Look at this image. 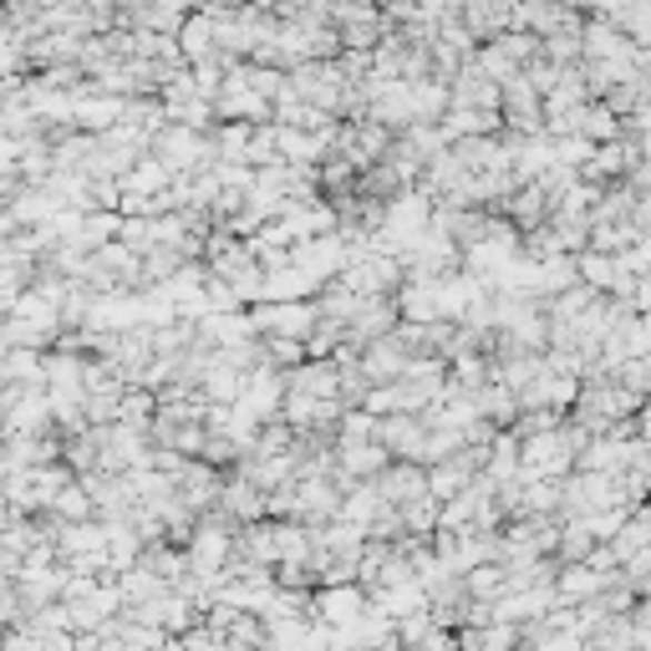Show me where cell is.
Returning a JSON list of instances; mask_svg holds the SVG:
<instances>
[{"instance_id": "obj_1", "label": "cell", "mask_w": 651, "mask_h": 651, "mask_svg": "<svg viewBox=\"0 0 651 651\" xmlns=\"http://www.w3.org/2000/svg\"><path fill=\"white\" fill-rule=\"evenodd\" d=\"M290 82H296V92H301L306 102H316V108H331V112L347 108L351 77L341 72L337 57H311V61H301V67H290Z\"/></svg>"}, {"instance_id": "obj_2", "label": "cell", "mask_w": 651, "mask_h": 651, "mask_svg": "<svg viewBox=\"0 0 651 651\" xmlns=\"http://www.w3.org/2000/svg\"><path fill=\"white\" fill-rule=\"evenodd\" d=\"M260 337H296V341H311L316 321H321V301H260L250 306Z\"/></svg>"}, {"instance_id": "obj_3", "label": "cell", "mask_w": 651, "mask_h": 651, "mask_svg": "<svg viewBox=\"0 0 651 651\" xmlns=\"http://www.w3.org/2000/svg\"><path fill=\"white\" fill-rule=\"evenodd\" d=\"M372 611V591H367L362 580H341V585H316V605L311 615L326 621V627H357L362 615Z\"/></svg>"}, {"instance_id": "obj_4", "label": "cell", "mask_w": 651, "mask_h": 651, "mask_svg": "<svg viewBox=\"0 0 651 651\" xmlns=\"http://www.w3.org/2000/svg\"><path fill=\"white\" fill-rule=\"evenodd\" d=\"M351 250H347V234L331 230V234H316V240H296V266L316 280V286H331V280L347 270Z\"/></svg>"}, {"instance_id": "obj_5", "label": "cell", "mask_w": 651, "mask_h": 651, "mask_svg": "<svg viewBox=\"0 0 651 651\" xmlns=\"http://www.w3.org/2000/svg\"><path fill=\"white\" fill-rule=\"evenodd\" d=\"M377 489H382L387 504H412V499H428V463L418 459H392L382 473H377Z\"/></svg>"}, {"instance_id": "obj_6", "label": "cell", "mask_w": 651, "mask_h": 651, "mask_svg": "<svg viewBox=\"0 0 651 651\" xmlns=\"http://www.w3.org/2000/svg\"><path fill=\"white\" fill-rule=\"evenodd\" d=\"M408 362H412V351H408V341H402L398 331H387V337L367 341V351H362V372L372 377V387L398 382V377L408 372Z\"/></svg>"}, {"instance_id": "obj_7", "label": "cell", "mask_w": 651, "mask_h": 651, "mask_svg": "<svg viewBox=\"0 0 651 651\" xmlns=\"http://www.w3.org/2000/svg\"><path fill=\"white\" fill-rule=\"evenodd\" d=\"M402 321V306H398V290L392 296H362V306H357V316H351V341H377L387 337V331H398Z\"/></svg>"}, {"instance_id": "obj_8", "label": "cell", "mask_w": 651, "mask_h": 651, "mask_svg": "<svg viewBox=\"0 0 651 651\" xmlns=\"http://www.w3.org/2000/svg\"><path fill=\"white\" fill-rule=\"evenodd\" d=\"M266 499H270V494L250 479V473H240V469L224 473V489H219V509H224V514H234L240 524H250V519H266V514H270Z\"/></svg>"}, {"instance_id": "obj_9", "label": "cell", "mask_w": 651, "mask_h": 651, "mask_svg": "<svg viewBox=\"0 0 651 651\" xmlns=\"http://www.w3.org/2000/svg\"><path fill=\"white\" fill-rule=\"evenodd\" d=\"M387 448H392V459H418L422 463V438H428V418L422 412H387L382 428H377Z\"/></svg>"}, {"instance_id": "obj_10", "label": "cell", "mask_w": 651, "mask_h": 651, "mask_svg": "<svg viewBox=\"0 0 651 651\" xmlns=\"http://www.w3.org/2000/svg\"><path fill=\"white\" fill-rule=\"evenodd\" d=\"M122 112H128V97H118V92H97V87H82V92H77V128H87V133L118 128Z\"/></svg>"}, {"instance_id": "obj_11", "label": "cell", "mask_w": 651, "mask_h": 651, "mask_svg": "<svg viewBox=\"0 0 651 651\" xmlns=\"http://www.w3.org/2000/svg\"><path fill=\"white\" fill-rule=\"evenodd\" d=\"M504 214L514 219L519 230H534V224H544V219L555 214V199H550V189H544L540 179H530L504 199Z\"/></svg>"}, {"instance_id": "obj_12", "label": "cell", "mask_w": 651, "mask_h": 651, "mask_svg": "<svg viewBox=\"0 0 651 651\" xmlns=\"http://www.w3.org/2000/svg\"><path fill=\"white\" fill-rule=\"evenodd\" d=\"M179 47H183V57H189V67H193V61H209V57H224V51H219L214 16H209V11H189V21L179 26Z\"/></svg>"}, {"instance_id": "obj_13", "label": "cell", "mask_w": 651, "mask_h": 651, "mask_svg": "<svg viewBox=\"0 0 651 651\" xmlns=\"http://www.w3.org/2000/svg\"><path fill=\"white\" fill-rule=\"evenodd\" d=\"M611 580L601 575V570L591 565V560H570V565H560V575H555V591H560V601H570V605H580V601H591V595H601Z\"/></svg>"}, {"instance_id": "obj_14", "label": "cell", "mask_w": 651, "mask_h": 651, "mask_svg": "<svg viewBox=\"0 0 651 651\" xmlns=\"http://www.w3.org/2000/svg\"><path fill=\"white\" fill-rule=\"evenodd\" d=\"M321 296L311 276L301 266H280V270H266V286H260V301H311Z\"/></svg>"}, {"instance_id": "obj_15", "label": "cell", "mask_w": 651, "mask_h": 651, "mask_svg": "<svg viewBox=\"0 0 651 651\" xmlns=\"http://www.w3.org/2000/svg\"><path fill=\"white\" fill-rule=\"evenodd\" d=\"M473 473H479V469H473V463H469V453H463V448H459L453 459H443V463H428V489H433V494L448 504V499H453V494H463V489H469V483H473Z\"/></svg>"}, {"instance_id": "obj_16", "label": "cell", "mask_w": 651, "mask_h": 651, "mask_svg": "<svg viewBox=\"0 0 651 651\" xmlns=\"http://www.w3.org/2000/svg\"><path fill=\"white\" fill-rule=\"evenodd\" d=\"M580 280V260L575 254H555V260H534V296L555 301L560 290H570Z\"/></svg>"}, {"instance_id": "obj_17", "label": "cell", "mask_w": 651, "mask_h": 651, "mask_svg": "<svg viewBox=\"0 0 651 651\" xmlns=\"http://www.w3.org/2000/svg\"><path fill=\"white\" fill-rule=\"evenodd\" d=\"M580 260V280L585 286H595V290H605V296H615V286H621V254H611V250H580L575 254Z\"/></svg>"}, {"instance_id": "obj_18", "label": "cell", "mask_w": 651, "mask_h": 651, "mask_svg": "<svg viewBox=\"0 0 651 651\" xmlns=\"http://www.w3.org/2000/svg\"><path fill=\"white\" fill-rule=\"evenodd\" d=\"M0 377H6V382H47V351L6 347V357H0Z\"/></svg>"}, {"instance_id": "obj_19", "label": "cell", "mask_w": 651, "mask_h": 651, "mask_svg": "<svg viewBox=\"0 0 651 651\" xmlns=\"http://www.w3.org/2000/svg\"><path fill=\"white\" fill-rule=\"evenodd\" d=\"M448 377L459 387H469V392H483V387L494 382V357L489 351H463V357L448 362Z\"/></svg>"}, {"instance_id": "obj_20", "label": "cell", "mask_w": 651, "mask_h": 651, "mask_svg": "<svg viewBox=\"0 0 651 651\" xmlns=\"http://www.w3.org/2000/svg\"><path fill=\"white\" fill-rule=\"evenodd\" d=\"M585 138H595V143H611V138L627 133V118L605 102V97H591V108H585V128H580Z\"/></svg>"}, {"instance_id": "obj_21", "label": "cell", "mask_w": 651, "mask_h": 651, "mask_svg": "<svg viewBox=\"0 0 651 651\" xmlns=\"http://www.w3.org/2000/svg\"><path fill=\"white\" fill-rule=\"evenodd\" d=\"M209 138H214L219 163H224V158H244V163H250L254 122H214V128H209Z\"/></svg>"}, {"instance_id": "obj_22", "label": "cell", "mask_w": 651, "mask_h": 651, "mask_svg": "<svg viewBox=\"0 0 651 651\" xmlns=\"http://www.w3.org/2000/svg\"><path fill=\"white\" fill-rule=\"evenodd\" d=\"M463 580H469V595H479V601H499V595L509 591V565L504 560H483V565H473Z\"/></svg>"}, {"instance_id": "obj_23", "label": "cell", "mask_w": 651, "mask_h": 651, "mask_svg": "<svg viewBox=\"0 0 651 651\" xmlns=\"http://www.w3.org/2000/svg\"><path fill=\"white\" fill-rule=\"evenodd\" d=\"M565 479H524V514H560Z\"/></svg>"}, {"instance_id": "obj_24", "label": "cell", "mask_w": 651, "mask_h": 651, "mask_svg": "<svg viewBox=\"0 0 651 651\" xmlns=\"http://www.w3.org/2000/svg\"><path fill=\"white\" fill-rule=\"evenodd\" d=\"M118 422H133V428H153V422H158V392H153V387H128Z\"/></svg>"}, {"instance_id": "obj_25", "label": "cell", "mask_w": 651, "mask_h": 651, "mask_svg": "<svg viewBox=\"0 0 651 651\" xmlns=\"http://www.w3.org/2000/svg\"><path fill=\"white\" fill-rule=\"evenodd\" d=\"M51 514L57 519H92L97 514V499H92V489H87L82 479H72L67 489L57 494V504H51Z\"/></svg>"}, {"instance_id": "obj_26", "label": "cell", "mask_w": 651, "mask_h": 651, "mask_svg": "<svg viewBox=\"0 0 651 651\" xmlns=\"http://www.w3.org/2000/svg\"><path fill=\"white\" fill-rule=\"evenodd\" d=\"M570 412H560V408H524L519 412V422H514V433L519 438H534V433H550V428H560Z\"/></svg>"}, {"instance_id": "obj_27", "label": "cell", "mask_w": 651, "mask_h": 651, "mask_svg": "<svg viewBox=\"0 0 651 651\" xmlns=\"http://www.w3.org/2000/svg\"><path fill=\"white\" fill-rule=\"evenodd\" d=\"M260 341H266V362H276V367H296L311 357V347L296 337H260Z\"/></svg>"}, {"instance_id": "obj_28", "label": "cell", "mask_w": 651, "mask_h": 651, "mask_svg": "<svg viewBox=\"0 0 651 651\" xmlns=\"http://www.w3.org/2000/svg\"><path fill=\"white\" fill-rule=\"evenodd\" d=\"M621 580H627L637 595H651V544H641L637 555L621 565Z\"/></svg>"}, {"instance_id": "obj_29", "label": "cell", "mask_w": 651, "mask_h": 651, "mask_svg": "<svg viewBox=\"0 0 651 651\" xmlns=\"http://www.w3.org/2000/svg\"><path fill=\"white\" fill-rule=\"evenodd\" d=\"M224 6H234V11H240V6H250V0H224Z\"/></svg>"}]
</instances>
